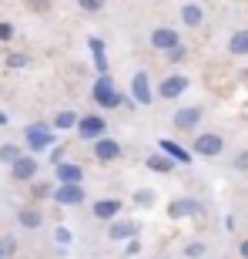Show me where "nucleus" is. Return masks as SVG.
Segmentation results:
<instances>
[{"instance_id": "obj_11", "label": "nucleus", "mask_w": 248, "mask_h": 259, "mask_svg": "<svg viewBox=\"0 0 248 259\" xmlns=\"http://www.w3.org/2000/svg\"><path fill=\"white\" fill-rule=\"evenodd\" d=\"M54 175H57V185H84V168L74 162H57Z\"/></svg>"}, {"instance_id": "obj_28", "label": "nucleus", "mask_w": 248, "mask_h": 259, "mask_svg": "<svg viewBox=\"0 0 248 259\" xmlns=\"http://www.w3.org/2000/svg\"><path fill=\"white\" fill-rule=\"evenodd\" d=\"M54 239H57L60 246H71V229H64V226H57V229H54Z\"/></svg>"}, {"instance_id": "obj_6", "label": "nucleus", "mask_w": 248, "mask_h": 259, "mask_svg": "<svg viewBox=\"0 0 248 259\" xmlns=\"http://www.w3.org/2000/svg\"><path fill=\"white\" fill-rule=\"evenodd\" d=\"M77 135L84 138V142H97V138H104L107 132V121L101 115H84V118H77Z\"/></svg>"}, {"instance_id": "obj_13", "label": "nucleus", "mask_w": 248, "mask_h": 259, "mask_svg": "<svg viewBox=\"0 0 248 259\" xmlns=\"http://www.w3.org/2000/svg\"><path fill=\"white\" fill-rule=\"evenodd\" d=\"M158 152H161L164 158H171L174 165H188L191 162V152H188V148H181L178 142H171V138H161V142H158Z\"/></svg>"}, {"instance_id": "obj_15", "label": "nucleus", "mask_w": 248, "mask_h": 259, "mask_svg": "<svg viewBox=\"0 0 248 259\" xmlns=\"http://www.w3.org/2000/svg\"><path fill=\"white\" fill-rule=\"evenodd\" d=\"M91 212H94V219L111 222V219H117V212H121V199H97L94 205H91Z\"/></svg>"}, {"instance_id": "obj_29", "label": "nucleus", "mask_w": 248, "mask_h": 259, "mask_svg": "<svg viewBox=\"0 0 248 259\" xmlns=\"http://www.w3.org/2000/svg\"><path fill=\"white\" fill-rule=\"evenodd\" d=\"M231 165H235L238 172H248V152H238V155H235V162H231Z\"/></svg>"}, {"instance_id": "obj_23", "label": "nucleus", "mask_w": 248, "mask_h": 259, "mask_svg": "<svg viewBox=\"0 0 248 259\" xmlns=\"http://www.w3.org/2000/svg\"><path fill=\"white\" fill-rule=\"evenodd\" d=\"M20 145H14V142H7V145H0V165H14L20 158Z\"/></svg>"}, {"instance_id": "obj_9", "label": "nucleus", "mask_w": 248, "mask_h": 259, "mask_svg": "<svg viewBox=\"0 0 248 259\" xmlns=\"http://www.w3.org/2000/svg\"><path fill=\"white\" fill-rule=\"evenodd\" d=\"M50 199L57 205H81L87 199V189L84 185H57V189H50Z\"/></svg>"}, {"instance_id": "obj_26", "label": "nucleus", "mask_w": 248, "mask_h": 259, "mask_svg": "<svg viewBox=\"0 0 248 259\" xmlns=\"http://www.w3.org/2000/svg\"><path fill=\"white\" fill-rule=\"evenodd\" d=\"M184 256L188 259H201L205 256V242H188V246H184Z\"/></svg>"}, {"instance_id": "obj_19", "label": "nucleus", "mask_w": 248, "mask_h": 259, "mask_svg": "<svg viewBox=\"0 0 248 259\" xmlns=\"http://www.w3.org/2000/svg\"><path fill=\"white\" fill-rule=\"evenodd\" d=\"M17 222L24 226V229H40V222H44V212H40V209H30V205H24V209L17 212Z\"/></svg>"}, {"instance_id": "obj_30", "label": "nucleus", "mask_w": 248, "mask_h": 259, "mask_svg": "<svg viewBox=\"0 0 248 259\" xmlns=\"http://www.w3.org/2000/svg\"><path fill=\"white\" fill-rule=\"evenodd\" d=\"M14 37V24L10 20H0V40H10Z\"/></svg>"}, {"instance_id": "obj_16", "label": "nucleus", "mask_w": 248, "mask_h": 259, "mask_svg": "<svg viewBox=\"0 0 248 259\" xmlns=\"http://www.w3.org/2000/svg\"><path fill=\"white\" fill-rule=\"evenodd\" d=\"M87 48H91V58H94V67L97 74H107L111 71V64H107V48L101 37H87Z\"/></svg>"}, {"instance_id": "obj_2", "label": "nucleus", "mask_w": 248, "mask_h": 259, "mask_svg": "<svg viewBox=\"0 0 248 259\" xmlns=\"http://www.w3.org/2000/svg\"><path fill=\"white\" fill-rule=\"evenodd\" d=\"M24 138H27L30 155H37V152H47V148H54V142H57V132H54L50 125H27V128H24Z\"/></svg>"}, {"instance_id": "obj_25", "label": "nucleus", "mask_w": 248, "mask_h": 259, "mask_svg": "<svg viewBox=\"0 0 248 259\" xmlns=\"http://www.w3.org/2000/svg\"><path fill=\"white\" fill-rule=\"evenodd\" d=\"M154 202H158V195H154L151 189H138V192H134V205H141V209H151Z\"/></svg>"}, {"instance_id": "obj_1", "label": "nucleus", "mask_w": 248, "mask_h": 259, "mask_svg": "<svg viewBox=\"0 0 248 259\" xmlns=\"http://www.w3.org/2000/svg\"><path fill=\"white\" fill-rule=\"evenodd\" d=\"M94 105L97 108H117V105H124V98H121V91L114 88V77L111 74H97V81H94Z\"/></svg>"}, {"instance_id": "obj_36", "label": "nucleus", "mask_w": 248, "mask_h": 259, "mask_svg": "<svg viewBox=\"0 0 248 259\" xmlns=\"http://www.w3.org/2000/svg\"><path fill=\"white\" fill-rule=\"evenodd\" d=\"M0 259H4V249H0Z\"/></svg>"}, {"instance_id": "obj_3", "label": "nucleus", "mask_w": 248, "mask_h": 259, "mask_svg": "<svg viewBox=\"0 0 248 259\" xmlns=\"http://www.w3.org/2000/svg\"><path fill=\"white\" fill-rule=\"evenodd\" d=\"M191 148H195V155H201V158H218V155L225 152V138H221L218 132H201Z\"/></svg>"}, {"instance_id": "obj_7", "label": "nucleus", "mask_w": 248, "mask_h": 259, "mask_svg": "<svg viewBox=\"0 0 248 259\" xmlns=\"http://www.w3.org/2000/svg\"><path fill=\"white\" fill-rule=\"evenodd\" d=\"M201 111L198 105H184V108H178L174 111V118H171V125H174V132H195V128L201 125Z\"/></svg>"}, {"instance_id": "obj_12", "label": "nucleus", "mask_w": 248, "mask_h": 259, "mask_svg": "<svg viewBox=\"0 0 248 259\" xmlns=\"http://www.w3.org/2000/svg\"><path fill=\"white\" fill-rule=\"evenodd\" d=\"M34 175H37V158L34 155H20L17 162L10 165V179L14 182H30Z\"/></svg>"}, {"instance_id": "obj_5", "label": "nucleus", "mask_w": 248, "mask_h": 259, "mask_svg": "<svg viewBox=\"0 0 248 259\" xmlns=\"http://www.w3.org/2000/svg\"><path fill=\"white\" fill-rule=\"evenodd\" d=\"M188 84H191V77L181 74V71H174V74H168L161 84H158V95H161L164 101H174V98H181L184 91H188Z\"/></svg>"}, {"instance_id": "obj_34", "label": "nucleus", "mask_w": 248, "mask_h": 259, "mask_svg": "<svg viewBox=\"0 0 248 259\" xmlns=\"http://www.w3.org/2000/svg\"><path fill=\"white\" fill-rule=\"evenodd\" d=\"M238 249H241V256L248 259V239H241V246H238Z\"/></svg>"}, {"instance_id": "obj_22", "label": "nucleus", "mask_w": 248, "mask_h": 259, "mask_svg": "<svg viewBox=\"0 0 248 259\" xmlns=\"http://www.w3.org/2000/svg\"><path fill=\"white\" fill-rule=\"evenodd\" d=\"M77 125V115L74 111H57V115H54V132H67V128H74Z\"/></svg>"}, {"instance_id": "obj_24", "label": "nucleus", "mask_w": 248, "mask_h": 259, "mask_svg": "<svg viewBox=\"0 0 248 259\" xmlns=\"http://www.w3.org/2000/svg\"><path fill=\"white\" fill-rule=\"evenodd\" d=\"M4 64L10 67V71H20V67H30V54H24V51H14V54H7V61Z\"/></svg>"}, {"instance_id": "obj_32", "label": "nucleus", "mask_w": 248, "mask_h": 259, "mask_svg": "<svg viewBox=\"0 0 248 259\" xmlns=\"http://www.w3.org/2000/svg\"><path fill=\"white\" fill-rule=\"evenodd\" d=\"M124 252H128V256H138V252H141V242H138V239H131V242H128V249H124Z\"/></svg>"}, {"instance_id": "obj_14", "label": "nucleus", "mask_w": 248, "mask_h": 259, "mask_svg": "<svg viewBox=\"0 0 248 259\" xmlns=\"http://www.w3.org/2000/svg\"><path fill=\"white\" fill-rule=\"evenodd\" d=\"M94 158L97 162H117V158H121V145L114 142V138H97L94 142Z\"/></svg>"}, {"instance_id": "obj_4", "label": "nucleus", "mask_w": 248, "mask_h": 259, "mask_svg": "<svg viewBox=\"0 0 248 259\" xmlns=\"http://www.w3.org/2000/svg\"><path fill=\"white\" fill-rule=\"evenodd\" d=\"M151 98H154V91H151V77H148V71H138V74L131 77V105L148 108V105H151Z\"/></svg>"}, {"instance_id": "obj_20", "label": "nucleus", "mask_w": 248, "mask_h": 259, "mask_svg": "<svg viewBox=\"0 0 248 259\" xmlns=\"http://www.w3.org/2000/svg\"><path fill=\"white\" fill-rule=\"evenodd\" d=\"M201 20H205V14H201L198 4H184V7H181V24H188V27H201Z\"/></svg>"}, {"instance_id": "obj_21", "label": "nucleus", "mask_w": 248, "mask_h": 259, "mask_svg": "<svg viewBox=\"0 0 248 259\" xmlns=\"http://www.w3.org/2000/svg\"><path fill=\"white\" fill-rule=\"evenodd\" d=\"M228 51H231V54H248V27L235 30V34L228 37Z\"/></svg>"}, {"instance_id": "obj_18", "label": "nucleus", "mask_w": 248, "mask_h": 259, "mask_svg": "<svg viewBox=\"0 0 248 259\" xmlns=\"http://www.w3.org/2000/svg\"><path fill=\"white\" fill-rule=\"evenodd\" d=\"M144 165H148L151 172H158V175H171V172H174V162H171V158H164L161 152L148 155V158H144Z\"/></svg>"}, {"instance_id": "obj_33", "label": "nucleus", "mask_w": 248, "mask_h": 259, "mask_svg": "<svg viewBox=\"0 0 248 259\" xmlns=\"http://www.w3.org/2000/svg\"><path fill=\"white\" fill-rule=\"evenodd\" d=\"M30 7H34V10H47V7H50V0H34Z\"/></svg>"}, {"instance_id": "obj_27", "label": "nucleus", "mask_w": 248, "mask_h": 259, "mask_svg": "<svg viewBox=\"0 0 248 259\" xmlns=\"http://www.w3.org/2000/svg\"><path fill=\"white\" fill-rule=\"evenodd\" d=\"M81 4V10H87V14H97V10H104V0H77Z\"/></svg>"}, {"instance_id": "obj_10", "label": "nucleus", "mask_w": 248, "mask_h": 259, "mask_svg": "<svg viewBox=\"0 0 248 259\" xmlns=\"http://www.w3.org/2000/svg\"><path fill=\"white\" fill-rule=\"evenodd\" d=\"M148 40H151V48H154V51H161V54H168V51H174L178 44H181L178 30H171V27H154Z\"/></svg>"}, {"instance_id": "obj_35", "label": "nucleus", "mask_w": 248, "mask_h": 259, "mask_svg": "<svg viewBox=\"0 0 248 259\" xmlns=\"http://www.w3.org/2000/svg\"><path fill=\"white\" fill-rule=\"evenodd\" d=\"M0 125H7V115H4V111H0Z\"/></svg>"}, {"instance_id": "obj_31", "label": "nucleus", "mask_w": 248, "mask_h": 259, "mask_svg": "<svg viewBox=\"0 0 248 259\" xmlns=\"http://www.w3.org/2000/svg\"><path fill=\"white\" fill-rule=\"evenodd\" d=\"M184 54H188V51H184V44H178L174 51H168V58H171L174 64H178V61H184Z\"/></svg>"}, {"instance_id": "obj_8", "label": "nucleus", "mask_w": 248, "mask_h": 259, "mask_svg": "<svg viewBox=\"0 0 248 259\" xmlns=\"http://www.w3.org/2000/svg\"><path fill=\"white\" fill-rule=\"evenodd\" d=\"M141 226L134 219H111L107 222V239L111 242H124V239H138Z\"/></svg>"}, {"instance_id": "obj_17", "label": "nucleus", "mask_w": 248, "mask_h": 259, "mask_svg": "<svg viewBox=\"0 0 248 259\" xmlns=\"http://www.w3.org/2000/svg\"><path fill=\"white\" fill-rule=\"evenodd\" d=\"M195 212H201V205L195 199H174V202H168V215H171V219H188V215H195Z\"/></svg>"}]
</instances>
